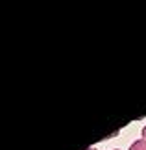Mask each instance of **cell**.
<instances>
[{
  "label": "cell",
  "mask_w": 146,
  "mask_h": 150,
  "mask_svg": "<svg viewBox=\"0 0 146 150\" xmlns=\"http://www.w3.org/2000/svg\"><path fill=\"white\" fill-rule=\"evenodd\" d=\"M130 150H146V141H144V139L135 141V143L130 146Z\"/></svg>",
  "instance_id": "cell-1"
},
{
  "label": "cell",
  "mask_w": 146,
  "mask_h": 150,
  "mask_svg": "<svg viewBox=\"0 0 146 150\" xmlns=\"http://www.w3.org/2000/svg\"><path fill=\"white\" fill-rule=\"evenodd\" d=\"M87 150H96V148H87Z\"/></svg>",
  "instance_id": "cell-3"
},
{
  "label": "cell",
  "mask_w": 146,
  "mask_h": 150,
  "mask_svg": "<svg viewBox=\"0 0 146 150\" xmlns=\"http://www.w3.org/2000/svg\"><path fill=\"white\" fill-rule=\"evenodd\" d=\"M142 139L146 141V126H144V128H142Z\"/></svg>",
  "instance_id": "cell-2"
}]
</instances>
